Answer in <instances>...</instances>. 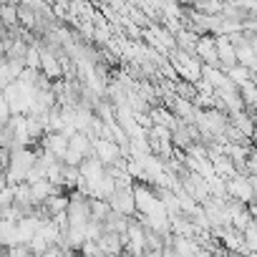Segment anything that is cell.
Returning <instances> with one entry per match:
<instances>
[{
    "label": "cell",
    "instance_id": "obj_1",
    "mask_svg": "<svg viewBox=\"0 0 257 257\" xmlns=\"http://www.w3.org/2000/svg\"><path fill=\"white\" fill-rule=\"evenodd\" d=\"M108 207L121 212V214H134L137 212V202H134V189L132 187H116L108 194Z\"/></svg>",
    "mask_w": 257,
    "mask_h": 257
},
{
    "label": "cell",
    "instance_id": "obj_2",
    "mask_svg": "<svg viewBox=\"0 0 257 257\" xmlns=\"http://www.w3.org/2000/svg\"><path fill=\"white\" fill-rule=\"evenodd\" d=\"M68 149L78 152L81 157H88V154H91V137H88L86 132L71 134V137H68Z\"/></svg>",
    "mask_w": 257,
    "mask_h": 257
},
{
    "label": "cell",
    "instance_id": "obj_3",
    "mask_svg": "<svg viewBox=\"0 0 257 257\" xmlns=\"http://www.w3.org/2000/svg\"><path fill=\"white\" fill-rule=\"evenodd\" d=\"M242 239H244L247 252L254 254V252H257V227H254V219H249V222L244 224V229H242Z\"/></svg>",
    "mask_w": 257,
    "mask_h": 257
}]
</instances>
